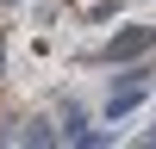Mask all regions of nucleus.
Listing matches in <instances>:
<instances>
[{
	"mask_svg": "<svg viewBox=\"0 0 156 149\" xmlns=\"http://www.w3.org/2000/svg\"><path fill=\"white\" fill-rule=\"evenodd\" d=\"M150 44H156V25H125V31L106 37V62H131V56H144Z\"/></svg>",
	"mask_w": 156,
	"mask_h": 149,
	"instance_id": "nucleus-1",
	"label": "nucleus"
},
{
	"mask_svg": "<svg viewBox=\"0 0 156 149\" xmlns=\"http://www.w3.org/2000/svg\"><path fill=\"white\" fill-rule=\"evenodd\" d=\"M137 99H144V87H137V81H125V87H119V93H112V99H106V118H125V112H131V106H137Z\"/></svg>",
	"mask_w": 156,
	"mask_h": 149,
	"instance_id": "nucleus-2",
	"label": "nucleus"
},
{
	"mask_svg": "<svg viewBox=\"0 0 156 149\" xmlns=\"http://www.w3.org/2000/svg\"><path fill=\"white\" fill-rule=\"evenodd\" d=\"M150 143H156V131H150Z\"/></svg>",
	"mask_w": 156,
	"mask_h": 149,
	"instance_id": "nucleus-3",
	"label": "nucleus"
}]
</instances>
